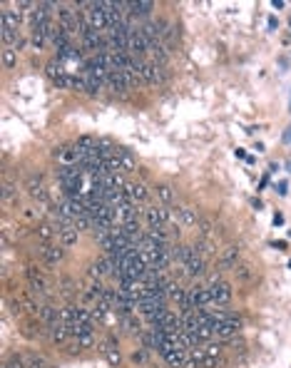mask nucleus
<instances>
[{"mask_svg":"<svg viewBox=\"0 0 291 368\" xmlns=\"http://www.w3.org/2000/svg\"><path fill=\"white\" fill-rule=\"evenodd\" d=\"M125 8H130V15H147L154 5L149 3V0H137V3H125Z\"/></svg>","mask_w":291,"mask_h":368,"instance_id":"obj_22","label":"nucleus"},{"mask_svg":"<svg viewBox=\"0 0 291 368\" xmlns=\"http://www.w3.org/2000/svg\"><path fill=\"white\" fill-rule=\"evenodd\" d=\"M147 50H149V43H147L145 33H142L140 28H135V30L130 33V45H127V53H130L132 58H137V60H140V55H145Z\"/></svg>","mask_w":291,"mask_h":368,"instance_id":"obj_4","label":"nucleus"},{"mask_svg":"<svg viewBox=\"0 0 291 368\" xmlns=\"http://www.w3.org/2000/svg\"><path fill=\"white\" fill-rule=\"evenodd\" d=\"M219 266H221L224 271H226V269H236V266H239V249H236V246L224 249L221 256H219Z\"/></svg>","mask_w":291,"mask_h":368,"instance_id":"obj_11","label":"nucleus"},{"mask_svg":"<svg viewBox=\"0 0 291 368\" xmlns=\"http://www.w3.org/2000/svg\"><path fill=\"white\" fill-rule=\"evenodd\" d=\"M207 289H209V296H212V306H226L231 301V284H226V281L214 279Z\"/></svg>","mask_w":291,"mask_h":368,"instance_id":"obj_1","label":"nucleus"},{"mask_svg":"<svg viewBox=\"0 0 291 368\" xmlns=\"http://www.w3.org/2000/svg\"><path fill=\"white\" fill-rule=\"evenodd\" d=\"M125 194L130 197V202H132V204L145 202L147 197H149V192H147L145 184H125Z\"/></svg>","mask_w":291,"mask_h":368,"instance_id":"obj_13","label":"nucleus"},{"mask_svg":"<svg viewBox=\"0 0 291 368\" xmlns=\"http://www.w3.org/2000/svg\"><path fill=\"white\" fill-rule=\"evenodd\" d=\"M58 234H60V231H58V226H55V224H40V226L35 229V236H38L43 244H50Z\"/></svg>","mask_w":291,"mask_h":368,"instance_id":"obj_16","label":"nucleus"},{"mask_svg":"<svg viewBox=\"0 0 291 368\" xmlns=\"http://www.w3.org/2000/svg\"><path fill=\"white\" fill-rule=\"evenodd\" d=\"M145 217L149 221V226H164V224H169V209L167 207H147L145 209Z\"/></svg>","mask_w":291,"mask_h":368,"instance_id":"obj_8","label":"nucleus"},{"mask_svg":"<svg viewBox=\"0 0 291 368\" xmlns=\"http://www.w3.org/2000/svg\"><path fill=\"white\" fill-rule=\"evenodd\" d=\"M187 301H189V308L192 311H199V308H209L212 306V296L207 286H194L187 291Z\"/></svg>","mask_w":291,"mask_h":368,"instance_id":"obj_2","label":"nucleus"},{"mask_svg":"<svg viewBox=\"0 0 291 368\" xmlns=\"http://www.w3.org/2000/svg\"><path fill=\"white\" fill-rule=\"evenodd\" d=\"M132 358H135V361H145V353H142V351H135Z\"/></svg>","mask_w":291,"mask_h":368,"instance_id":"obj_33","label":"nucleus"},{"mask_svg":"<svg viewBox=\"0 0 291 368\" xmlns=\"http://www.w3.org/2000/svg\"><path fill=\"white\" fill-rule=\"evenodd\" d=\"M25 358V366L28 368H55L53 363H48L45 358H40V356H35V353H28V356H23Z\"/></svg>","mask_w":291,"mask_h":368,"instance_id":"obj_26","label":"nucleus"},{"mask_svg":"<svg viewBox=\"0 0 291 368\" xmlns=\"http://www.w3.org/2000/svg\"><path fill=\"white\" fill-rule=\"evenodd\" d=\"M202 368H219V348L217 346L204 348V363H202Z\"/></svg>","mask_w":291,"mask_h":368,"instance_id":"obj_23","label":"nucleus"},{"mask_svg":"<svg viewBox=\"0 0 291 368\" xmlns=\"http://www.w3.org/2000/svg\"><path fill=\"white\" fill-rule=\"evenodd\" d=\"M154 194H157V199H159L162 204H169V202L174 199V192H172L169 184H159V187H154Z\"/></svg>","mask_w":291,"mask_h":368,"instance_id":"obj_24","label":"nucleus"},{"mask_svg":"<svg viewBox=\"0 0 291 368\" xmlns=\"http://www.w3.org/2000/svg\"><path fill=\"white\" fill-rule=\"evenodd\" d=\"M3 368H28V366H25V358L23 356H13Z\"/></svg>","mask_w":291,"mask_h":368,"instance_id":"obj_32","label":"nucleus"},{"mask_svg":"<svg viewBox=\"0 0 291 368\" xmlns=\"http://www.w3.org/2000/svg\"><path fill=\"white\" fill-rule=\"evenodd\" d=\"M45 73H48V77H50L58 87H73V77L68 75V70H65L58 60H55V63H48Z\"/></svg>","mask_w":291,"mask_h":368,"instance_id":"obj_5","label":"nucleus"},{"mask_svg":"<svg viewBox=\"0 0 291 368\" xmlns=\"http://www.w3.org/2000/svg\"><path fill=\"white\" fill-rule=\"evenodd\" d=\"M20 10L15 8V10H3V30H13V33H18V25H20Z\"/></svg>","mask_w":291,"mask_h":368,"instance_id":"obj_15","label":"nucleus"},{"mask_svg":"<svg viewBox=\"0 0 291 368\" xmlns=\"http://www.w3.org/2000/svg\"><path fill=\"white\" fill-rule=\"evenodd\" d=\"M25 279L30 281V289L35 294H45V279H43V271L38 266H28L25 269Z\"/></svg>","mask_w":291,"mask_h":368,"instance_id":"obj_10","label":"nucleus"},{"mask_svg":"<svg viewBox=\"0 0 291 368\" xmlns=\"http://www.w3.org/2000/svg\"><path fill=\"white\" fill-rule=\"evenodd\" d=\"M115 157H117L122 172H135V169H137V159H135V154H132L130 149L117 147V154H115Z\"/></svg>","mask_w":291,"mask_h":368,"instance_id":"obj_12","label":"nucleus"},{"mask_svg":"<svg viewBox=\"0 0 291 368\" xmlns=\"http://www.w3.org/2000/svg\"><path fill=\"white\" fill-rule=\"evenodd\" d=\"M105 87H107V90H112L115 95H125L130 85H127L125 75L120 73V70H112V73H107V80H105Z\"/></svg>","mask_w":291,"mask_h":368,"instance_id":"obj_9","label":"nucleus"},{"mask_svg":"<svg viewBox=\"0 0 291 368\" xmlns=\"http://www.w3.org/2000/svg\"><path fill=\"white\" fill-rule=\"evenodd\" d=\"M100 351H102V356H105L112 366L120 363V351H117V343H115V341H105V343L100 346Z\"/></svg>","mask_w":291,"mask_h":368,"instance_id":"obj_18","label":"nucleus"},{"mask_svg":"<svg viewBox=\"0 0 291 368\" xmlns=\"http://www.w3.org/2000/svg\"><path fill=\"white\" fill-rule=\"evenodd\" d=\"M15 197H18V187H15L13 182H5V184H3V199L10 202V199H15Z\"/></svg>","mask_w":291,"mask_h":368,"instance_id":"obj_31","label":"nucleus"},{"mask_svg":"<svg viewBox=\"0 0 291 368\" xmlns=\"http://www.w3.org/2000/svg\"><path fill=\"white\" fill-rule=\"evenodd\" d=\"M239 328H241V318L234 313L231 318L214 323V336H217V338H234V336L239 333Z\"/></svg>","mask_w":291,"mask_h":368,"instance_id":"obj_3","label":"nucleus"},{"mask_svg":"<svg viewBox=\"0 0 291 368\" xmlns=\"http://www.w3.org/2000/svg\"><path fill=\"white\" fill-rule=\"evenodd\" d=\"M234 271H236V279H239V281H251V279H254V271H251L249 264H239Z\"/></svg>","mask_w":291,"mask_h":368,"instance_id":"obj_29","label":"nucleus"},{"mask_svg":"<svg viewBox=\"0 0 291 368\" xmlns=\"http://www.w3.org/2000/svg\"><path fill=\"white\" fill-rule=\"evenodd\" d=\"M184 266H187V271H189V274H194V276H197V274H202V271H204V259H202V254L194 249V254L187 259V264H184Z\"/></svg>","mask_w":291,"mask_h":368,"instance_id":"obj_20","label":"nucleus"},{"mask_svg":"<svg viewBox=\"0 0 291 368\" xmlns=\"http://www.w3.org/2000/svg\"><path fill=\"white\" fill-rule=\"evenodd\" d=\"M162 358L169 363L172 368H184V361H187V351H179V348H169L162 353Z\"/></svg>","mask_w":291,"mask_h":368,"instance_id":"obj_14","label":"nucleus"},{"mask_svg":"<svg viewBox=\"0 0 291 368\" xmlns=\"http://www.w3.org/2000/svg\"><path fill=\"white\" fill-rule=\"evenodd\" d=\"M179 224L184 226H197L199 224V214L192 207H179Z\"/></svg>","mask_w":291,"mask_h":368,"instance_id":"obj_19","label":"nucleus"},{"mask_svg":"<svg viewBox=\"0 0 291 368\" xmlns=\"http://www.w3.org/2000/svg\"><path fill=\"white\" fill-rule=\"evenodd\" d=\"M204 363V348H189L187 351V361H184V368H202Z\"/></svg>","mask_w":291,"mask_h":368,"instance_id":"obj_17","label":"nucleus"},{"mask_svg":"<svg viewBox=\"0 0 291 368\" xmlns=\"http://www.w3.org/2000/svg\"><path fill=\"white\" fill-rule=\"evenodd\" d=\"M38 254H40V259H43L48 266H55V264H60V261H63V256H65V246L43 244V246H38Z\"/></svg>","mask_w":291,"mask_h":368,"instance_id":"obj_7","label":"nucleus"},{"mask_svg":"<svg viewBox=\"0 0 291 368\" xmlns=\"http://www.w3.org/2000/svg\"><path fill=\"white\" fill-rule=\"evenodd\" d=\"M140 73H142V82L147 85L162 82V65L154 60H140Z\"/></svg>","mask_w":291,"mask_h":368,"instance_id":"obj_6","label":"nucleus"},{"mask_svg":"<svg viewBox=\"0 0 291 368\" xmlns=\"http://www.w3.org/2000/svg\"><path fill=\"white\" fill-rule=\"evenodd\" d=\"M77 351H85V348H92L95 346V333H85V336H77L73 343Z\"/></svg>","mask_w":291,"mask_h":368,"instance_id":"obj_27","label":"nucleus"},{"mask_svg":"<svg viewBox=\"0 0 291 368\" xmlns=\"http://www.w3.org/2000/svg\"><path fill=\"white\" fill-rule=\"evenodd\" d=\"M77 229L75 226H63L60 229V234H58V239H60V246H73V244H77Z\"/></svg>","mask_w":291,"mask_h":368,"instance_id":"obj_21","label":"nucleus"},{"mask_svg":"<svg viewBox=\"0 0 291 368\" xmlns=\"http://www.w3.org/2000/svg\"><path fill=\"white\" fill-rule=\"evenodd\" d=\"M15 63H18V50L5 48V50H3V65L10 70V68H15Z\"/></svg>","mask_w":291,"mask_h":368,"instance_id":"obj_28","label":"nucleus"},{"mask_svg":"<svg viewBox=\"0 0 291 368\" xmlns=\"http://www.w3.org/2000/svg\"><path fill=\"white\" fill-rule=\"evenodd\" d=\"M50 336H53V341H55V343H65V341H68V336H70V331H68V326H65V323H58V326H53V328H50Z\"/></svg>","mask_w":291,"mask_h":368,"instance_id":"obj_25","label":"nucleus"},{"mask_svg":"<svg viewBox=\"0 0 291 368\" xmlns=\"http://www.w3.org/2000/svg\"><path fill=\"white\" fill-rule=\"evenodd\" d=\"M122 323H125V328H127L130 333H140V321L135 318V313H132V316H122Z\"/></svg>","mask_w":291,"mask_h":368,"instance_id":"obj_30","label":"nucleus"}]
</instances>
